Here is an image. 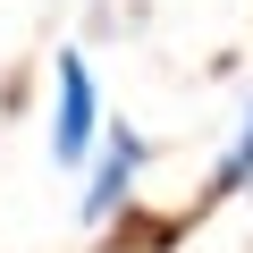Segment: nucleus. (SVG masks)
I'll list each match as a JSON object with an SVG mask.
<instances>
[{
  "label": "nucleus",
  "mask_w": 253,
  "mask_h": 253,
  "mask_svg": "<svg viewBox=\"0 0 253 253\" xmlns=\"http://www.w3.org/2000/svg\"><path fill=\"white\" fill-rule=\"evenodd\" d=\"M51 76H59V110H51V161L59 169H84L93 152H101V84H93V68H84V51H59L51 59Z\"/></svg>",
  "instance_id": "obj_1"
},
{
  "label": "nucleus",
  "mask_w": 253,
  "mask_h": 253,
  "mask_svg": "<svg viewBox=\"0 0 253 253\" xmlns=\"http://www.w3.org/2000/svg\"><path fill=\"white\" fill-rule=\"evenodd\" d=\"M135 169H144V135L126 118H110V135H101V152H93V177H84V228H101L110 211H126V194H135Z\"/></svg>",
  "instance_id": "obj_2"
},
{
  "label": "nucleus",
  "mask_w": 253,
  "mask_h": 253,
  "mask_svg": "<svg viewBox=\"0 0 253 253\" xmlns=\"http://www.w3.org/2000/svg\"><path fill=\"white\" fill-rule=\"evenodd\" d=\"M219 194H253V101H245L236 135H228V152H219V169H211V203H219Z\"/></svg>",
  "instance_id": "obj_3"
}]
</instances>
